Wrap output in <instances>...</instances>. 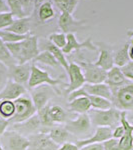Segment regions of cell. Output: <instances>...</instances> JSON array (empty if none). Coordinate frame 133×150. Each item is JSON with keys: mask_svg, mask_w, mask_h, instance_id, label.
Here are the masks:
<instances>
[{"mask_svg": "<svg viewBox=\"0 0 133 150\" xmlns=\"http://www.w3.org/2000/svg\"><path fill=\"white\" fill-rule=\"evenodd\" d=\"M37 36L29 35L26 39L19 42L5 43L6 47L10 51L12 56L16 60L17 64H24L33 61L34 58L39 54V45H38Z\"/></svg>", "mask_w": 133, "mask_h": 150, "instance_id": "obj_1", "label": "cell"}, {"mask_svg": "<svg viewBox=\"0 0 133 150\" xmlns=\"http://www.w3.org/2000/svg\"><path fill=\"white\" fill-rule=\"evenodd\" d=\"M91 123L97 127H116L120 124L121 111L115 107L107 110L90 109L88 112Z\"/></svg>", "mask_w": 133, "mask_h": 150, "instance_id": "obj_2", "label": "cell"}, {"mask_svg": "<svg viewBox=\"0 0 133 150\" xmlns=\"http://www.w3.org/2000/svg\"><path fill=\"white\" fill-rule=\"evenodd\" d=\"M14 104H15V113L12 116V118L9 119V121L12 124L25 121L31 116L37 113V109H36L32 99L26 94L14 100Z\"/></svg>", "mask_w": 133, "mask_h": 150, "instance_id": "obj_3", "label": "cell"}, {"mask_svg": "<svg viewBox=\"0 0 133 150\" xmlns=\"http://www.w3.org/2000/svg\"><path fill=\"white\" fill-rule=\"evenodd\" d=\"M112 104L120 111L133 110V83H127L119 88L111 89Z\"/></svg>", "mask_w": 133, "mask_h": 150, "instance_id": "obj_4", "label": "cell"}, {"mask_svg": "<svg viewBox=\"0 0 133 150\" xmlns=\"http://www.w3.org/2000/svg\"><path fill=\"white\" fill-rule=\"evenodd\" d=\"M62 83H63V82L61 80L52 78L48 72L40 69L38 66H36V64L34 62H32V65H31V75H30V79H29V82H28V87L30 89L34 88V87H37L39 85L47 84V85L52 86L58 92V94H60V91L57 89V86Z\"/></svg>", "mask_w": 133, "mask_h": 150, "instance_id": "obj_5", "label": "cell"}, {"mask_svg": "<svg viewBox=\"0 0 133 150\" xmlns=\"http://www.w3.org/2000/svg\"><path fill=\"white\" fill-rule=\"evenodd\" d=\"M79 66L82 69L86 83H105L106 78H107L106 70L100 68L95 63L89 61H79Z\"/></svg>", "mask_w": 133, "mask_h": 150, "instance_id": "obj_6", "label": "cell"}, {"mask_svg": "<svg viewBox=\"0 0 133 150\" xmlns=\"http://www.w3.org/2000/svg\"><path fill=\"white\" fill-rule=\"evenodd\" d=\"M30 92V97L32 99L37 111L40 110L41 108L45 107L48 104V101L51 99L54 94H58V92L52 86L47 85V84L31 88Z\"/></svg>", "mask_w": 133, "mask_h": 150, "instance_id": "obj_7", "label": "cell"}, {"mask_svg": "<svg viewBox=\"0 0 133 150\" xmlns=\"http://www.w3.org/2000/svg\"><path fill=\"white\" fill-rule=\"evenodd\" d=\"M91 119L88 113L85 114H79L76 119L68 120L65 122V128L68 130V132L74 136H81L85 135L89 132L91 128Z\"/></svg>", "mask_w": 133, "mask_h": 150, "instance_id": "obj_8", "label": "cell"}, {"mask_svg": "<svg viewBox=\"0 0 133 150\" xmlns=\"http://www.w3.org/2000/svg\"><path fill=\"white\" fill-rule=\"evenodd\" d=\"M13 130L19 132L20 134H22L26 137H29L31 135L39 132H47L43 128L42 124H41L39 116H38L37 113L33 116H31L29 119L25 120V121L13 124Z\"/></svg>", "mask_w": 133, "mask_h": 150, "instance_id": "obj_9", "label": "cell"}, {"mask_svg": "<svg viewBox=\"0 0 133 150\" xmlns=\"http://www.w3.org/2000/svg\"><path fill=\"white\" fill-rule=\"evenodd\" d=\"M67 74H68L69 77V84H67L66 86L67 94L81 88L86 83L85 77L83 75L81 67L79 66V64L75 63V62L69 63V69L67 71Z\"/></svg>", "mask_w": 133, "mask_h": 150, "instance_id": "obj_10", "label": "cell"}, {"mask_svg": "<svg viewBox=\"0 0 133 150\" xmlns=\"http://www.w3.org/2000/svg\"><path fill=\"white\" fill-rule=\"evenodd\" d=\"M87 20H77L72 14L61 13L58 18V27L65 34L75 33L77 30L85 27Z\"/></svg>", "mask_w": 133, "mask_h": 150, "instance_id": "obj_11", "label": "cell"}, {"mask_svg": "<svg viewBox=\"0 0 133 150\" xmlns=\"http://www.w3.org/2000/svg\"><path fill=\"white\" fill-rule=\"evenodd\" d=\"M31 65H32V62L31 63L27 62L24 64H15L9 67L8 70L10 79L23 86L28 85L31 75Z\"/></svg>", "mask_w": 133, "mask_h": 150, "instance_id": "obj_12", "label": "cell"}, {"mask_svg": "<svg viewBox=\"0 0 133 150\" xmlns=\"http://www.w3.org/2000/svg\"><path fill=\"white\" fill-rule=\"evenodd\" d=\"M30 146L27 150H57L59 146L50 139L47 132H39L28 137Z\"/></svg>", "mask_w": 133, "mask_h": 150, "instance_id": "obj_13", "label": "cell"}, {"mask_svg": "<svg viewBox=\"0 0 133 150\" xmlns=\"http://www.w3.org/2000/svg\"><path fill=\"white\" fill-rule=\"evenodd\" d=\"M67 43H66V46H65L62 51H63L64 54H70L73 51H76V50H81L83 48L85 49H89V50H92V51H96L98 49L96 47L95 43L92 42V38L88 37L86 40L82 41V42H78L77 40L75 33H69L67 34Z\"/></svg>", "mask_w": 133, "mask_h": 150, "instance_id": "obj_14", "label": "cell"}, {"mask_svg": "<svg viewBox=\"0 0 133 150\" xmlns=\"http://www.w3.org/2000/svg\"><path fill=\"white\" fill-rule=\"evenodd\" d=\"M96 45H99V56L95 64L100 68L108 71L114 66V55L112 48L103 42H97Z\"/></svg>", "mask_w": 133, "mask_h": 150, "instance_id": "obj_15", "label": "cell"}, {"mask_svg": "<svg viewBox=\"0 0 133 150\" xmlns=\"http://www.w3.org/2000/svg\"><path fill=\"white\" fill-rule=\"evenodd\" d=\"M120 124L124 127V135L119 139L120 150H132L133 149V124L127 119V112L121 111Z\"/></svg>", "mask_w": 133, "mask_h": 150, "instance_id": "obj_16", "label": "cell"}, {"mask_svg": "<svg viewBox=\"0 0 133 150\" xmlns=\"http://www.w3.org/2000/svg\"><path fill=\"white\" fill-rule=\"evenodd\" d=\"M113 135V128L111 127H97L96 132L94 133L92 136H90L89 138L86 139H81L77 140L76 145L78 148L85 146L88 144H93V143H103L106 140H109L112 138Z\"/></svg>", "mask_w": 133, "mask_h": 150, "instance_id": "obj_17", "label": "cell"}, {"mask_svg": "<svg viewBox=\"0 0 133 150\" xmlns=\"http://www.w3.org/2000/svg\"><path fill=\"white\" fill-rule=\"evenodd\" d=\"M4 136L7 138V144L10 150H27L30 146V140L28 137L15 130L5 132Z\"/></svg>", "mask_w": 133, "mask_h": 150, "instance_id": "obj_18", "label": "cell"}, {"mask_svg": "<svg viewBox=\"0 0 133 150\" xmlns=\"http://www.w3.org/2000/svg\"><path fill=\"white\" fill-rule=\"evenodd\" d=\"M26 94L25 86L16 83L13 80L9 79L3 90L0 92V100H11L14 101L19 97Z\"/></svg>", "mask_w": 133, "mask_h": 150, "instance_id": "obj_19", "label": "cell"}, {"mask_svg": "<svg viewBox=\"0 0 133 150\" xmlns=\"http://www.w3.org/2000/svg\"><path fill=\"white\" fill-rule=\"evenodd\" d=\"M105 83L111 89H115L129 83V80L126 79V77L122 73L121 68L114 65L112 68L107 71V78H106Z\"/></svg>", "mask_w": 133, "mask_h": 150, "instance_id": "obj_20", "label": "cell"}, {"mask_svg": "<svg viewBox=\"0 0 133 150\" xmlns=\"http://www.w3.org/2000/svg\"><path fill=\"white\" fill-rule=\"evenodd\" d=\"M82 87H83L84 90L86 91L88 95L100 96V97H104L112 101V91H111V88L106 83H85Z\"/></svg>", "mask_w": 133, "mask_h": 150, "instance_id": "obj_21", "label": "cell"}, {"mask_svg": "<svg viewBox=\"0 0 133 150\" xmlns=\"http://www.w3.org/2000/svg\"><path fill=\"white\" fill-rule=\"evenodd\" d=\"M47 134L49 135L50 139L52 140L54 143H56L58 146H61L62 144L68 142L70 139V133L68 130L65 128V126H52L51 128L47 130Z\"/></svg>", "mask_w": 133, "mask_h": 150, "instance_id": "obj_22", "label": "cell"}, {"mask_svg": "<svg viewBox=\"0 0 133 150\" xmlns=\"http://www.w3.org/2000/svg\"><path fill=\"white\" fill-rule=\"evenodd\" d=\"M6 30L11 31V32H14L19 35L31 34V17L28 16V17L15 19L14 22L8 28H6Z\"/></svg>", "mask_w": 133, "mask_h": 150, "instance_id": "obj_23", "label": "cell"}, {"mask_svg": "<svg viewBox=\"0 0 133 150\" xmlns=\"http://www.w3.org/2000/svg\"><path fill=\"white\" fill-rule=\"evenodd\" d=\"M68 106L70 110L78 113V114H85V113H88L89 110L91 109L90 101L87 96H81V97H77L69 101Z\"/></svg>", "mask_w": 133, "mask_h": 150, "instance_id": "obj_24", "label": "cell"}, {"mask_svg": "<svg viewBox=\"0 0 133 150\" xmlns=\"http://www.w3.org/2000/svg\"><path fill=\"white\" fill-rule=\"evenodd\" d=\"M36 10H37L38 20L41 21V22H46V21L50 20L55 16V11L51 1L43 2Z\"/></svg>", "mask_w": 133, "mask_h": 150, "instance_id": "obj_25", "label": "cell"}, {"mask_svg": "<svg viewBox=\"0 0 133 150\" xmlns=\"http://www.w3.org/2000/svg\"><path fill=\"white\" fill-rule=\"evenodd\" d=\"M129 48L130 44L128 42L125 43L123 46L114 54V65L121 68L125 64H127L130 61L129 56Z\"/></svg>", "mask_w": 133, "mask_h": 150, "instance_id": "obj_26", "label": "cell"}, {"mask_svg": "<svg viewBox=\"0 0 133 150\" xmlns=\"http://www.w3.org/2000/svg\"><path fill=\"white\" fill-rule=\"evenodd\" d=\"M87 97H88L89 101H90L91 108H92V109L107 110V109H110L111 107H113L112 101L109 100V99L100 97V96L88 95V94H87Z\"/></svg>", "mask_w": 133, "mask_h": 150, "instance_id": "obj_27", "label": "cell"}, {"mask_svg": "<svg viewBox=\"0 0 133 150\" xmlns=\"http://www.w3.org/2000/svg\"><path fill=\"white\" fill-rule=\"evenodd\" d=\"M48 112H49V116L51 118L52 122L54 124L56 123H63L66 122L67 120V113L61 106L59 105H49L48 108Z\"/></svg>", "mask_w": 133, "mask_h": 150, "instance_id": "obj_28", "label": "cell"}, {"mask_svg": "<svg viewBox=\"0 0 133 150\" xmlns=\"http://www.w3.org/2000/svg\"><path fill=\"white\" fill-rule=\"evenodd\" d=\"M61 13L73 14L80 0H51Z\"/></svg>", "mask_w": 133, "mask_h": 150, "instance_id": "obj_29", "label": "cell"}, {"mask_svg": "<svg viewBox=\"0 0 133 150\" xmlns=\"http://www.w3.org/2000/svg\"><path fill=\"white\" fill-rule=\"evenodd\" d=\"M47 50L52 53L53 56L55 57V59L57 60V62L60 64V66H61L67 73V71H68V69H69V62L67 61L66 57H65V54L63 53V51H62V49H60V48L56 47L55 45L49 43V44H48Z\"/></svg>", "mask_w": 133, "mask_h": 150, "instance_id": "obj_30", "label": "cell"}, {"mask_svg": "<svg viewBox=\"0 0 133 150\" xmlns=\"http://www.w3.org/2000/svg\"><path fill=\"white\" fill-rule=\"evenodd\" d=\"M32 62H40V63H43L45 65H48V66H51V67H54V68H57L59 66V63L57 62V60L55 59V57L53 56V54L50 51L48 50H44L42 52H39V54L37 55L34 60Z\"/></svg>", "mask_w": 133, "mask_h": 150, "instance_id": "obj_31", "label": "cell"}, {"mask_svg": "<svg viewBox=\"0 0 133 150\" xmlns=\"http://www.w3.org/2000/svg\"><path fill=\"white\" fill-rule=\"evenodd\" d=\"M6 2L9 8V12L13 15V17L15 19L28 17V16H26L24 7L20 2V0H6Z\"/></svg>", "mask_w": 133, "mask_h": 150, "instance_id": "obj_32", "label": "cell"}, {"mask_svg": "<svg viewBox=\"0 0 133 150\" xmlns=\"http://www.w3.org/2000/svg\"><path fill=\"white\" fill-rule=\"evenodd\" d=\"M0 62L3 63L8 68L17 64L16 60L14 59V57L12 56L10 51L8 50V48L6 47L5 43L2 42V41H0Z\"/></svg>", "mask_w": 133, "mask_h": 150, "instance_id": "obj_33", "label": "cell"}, {"mask_svg": "<svg viewBox=\"0 0 133 150\" xmlns=\"http://www.w3.org/2000/svg\"><path fill=\"white\" fill-rule=\"evenodd\" d=\"M15 113V104L11 100H0V116L10 119Z\"/></svg>", "mask_w": 133, "mask_h": 150, "instance_id": "obj_34", "label": "cell"}, {"mask_svg": "<svg viewBox=\"0 0 133 150\" xmlns=\"http://www.w3.org/2000/svg\"><path fill=\"white\" fill-rule=\"evenodd\" d=\"M29 35H19L16 34L14 32H11V31H8L6 29L4 30H0V39H1L2 42L4 43H14V42H19V41H22L24 39L28 37Z\"/></svg>", "mask_w": 133, "mask_h": 150, "instance_id": "obj_35", "label": "cell"}, {"mask_svg": "<svg viewBox=\"0 0 133 150\" xmlns=\"http://www.w3.org/2000/svg\"><path fill=\"white\" fill-rule=\"evenodd\" d=\"M48 40L51 44L55 45L60 49H63L66 46L67 36L63 32H53L48 36Z\"/></svg>", "mask_w": 133, "mask_h": 150, "instance_id": "obj_36", "label": "cell"}, {"mask_svg": "<svg viewBox=\"0 0 133 150\" xmlns=\"http://www.w3.org/2000/svg\"><path fill=\"white\" fill-rule=\"evenodd\" d=\"M48 108H49V105L47 104L45 107L41 108L40 110L37 111V114H38V116H39V119H40L41 124H42L43 128H44L46 131H47L48 129H49V128H51L52 126H54V125H55L54 123L52 122L51 118H50V116H49Z\"/></svg>", "mask_w": 133, "mask_h": 150, "instance_id": "obj_37", "label": "cell"}, {"mask_svg": "<svg viewBox=\"0 0 133 150\" xmlns=\"http://www.w3.org/2000/svg\"><path fill=\"white\" fill-rule=\"evenodd\" d=\"M15 18L10 12H3L0 13V30H4V29L8 28L12 23L14 22Z\"/></svg>", "mask_w": 133, "mask_h": 150, "instance_id": "obj_38", "label": "cell"}, {"mask_svg": "<svg viewBox=\"0 0 133 150\" xmlns=\"http://www.w3.org/2000/svg\"><path fill=\"white\" fill-rule=\"evenodd\" d=\"M9 79L10 77H9L8 67H6L3 63L0 62V92L3 90Z\"/></svg>", "mask_w": 133, "mask_h": 150, "instance_id": "obj_39", "label": "cell"}, {"mask_svg": "<svg viewBox=\"0 0 133 150\" xmlns=\"http://www.w3.org/2000/svg\"><path fill=\"white\" fill-rule=\"evenodd\" d=\"M121 71L129 81H133V61L130 60L127 64L121 67Z\"/></svg>", "mask_w": 133, "mask_h": 150, "instance_id": "obj_40", "label": "cell"}, {"mask_svg": "<svg viewBox=\"0 0 133 150\" xmlns=\"http://www.w3.org/2000/svg\"><path fill=\"white\" fill-rule=\"evenodd\" d=\"M104 150H120L119 149V140L115 138H111L103 142Z\"/></svg>", "mask_w": 133, "mask_h": 150, "instance_id": "obj_41", "label": "cell"}, {"mask_svg": "<svg viewBox=\"0 0 133 150\" xmlns=\"http://www.w3.org/2000/svg\"><path fill=\"white\" fill-rule=\"evenodd\" d=\"M124 127L122 126L121 124L118 125V126H116L114 129H113V135H112V138H115V139H118L119 140L121 137L124 135Z\"/></svg>", "mask_w": 133, "mask_h": 150, "instance_id": "obj_42", "label": "cell"}, {"mask_svg": "<svg viewBox=\"0 0 133 150\" xmlns=\"http://www.w3.org/2000/svg\"><path fill=\"white\" fill-rule=\"evenodd\" d=\"M9 124H10V121L8 119L0 117V136L4 135V133L6 132V129L8 128Z\"/></svg>", "mask_w": 133, "mask_h": 150, "instance_id": "obj_43", "label": "cell"}, {"mask_svg": "<svg viewBox=\"0 0 133 150\" xmlns=\"http://www.w3.org/2000/svg\"><path fill=\"white\" fill-rule=\"evenodd\" d=\"M79 150H104L102 143H93V144H88L85 146L79 148Z\"/></svg>", "mask_w": 133, "mask_h": 150, "instance_id": "obj_44", "label": "cell"}, {"mask_svg": "<svg viewBox=\"0 0 133 150\" xmlns=\"http://www.w3.org/2000/svg\"><path fill=\"white\" fill-rule=\"evenodd\" d=\"M57 150H79L75 143H71V142H66V143L62 144L61 146H59V148Z\"/></svg>", "mask_w": 133, "mask_h": 150, "instance_id": "obj_45", "label": "cell"}, {"mask_svg": "<svg viewBox=\"0 0 133 150\" xmlns=\"http://www.w3.org/2000/svg\"><path fill=\"white\" fill-rule=\"evenodd\" d=\"M3 12H9V8L6 0H0V13H3Z\"/></svg>", "mask_w": 133, "mask_h": 150, "instance_id": "obj_46", "label": "cell"}, {"mask_svg": "<svg viewBox=\"0 0 133 150\" xmlns=\"http://www.w3.org/2000/svg\"><path fill=\"white\" fill-rule=\"evenodd\" d=\"M129 56H130V60L133 61V45H131L129 48Z\"/></svg>", "mask_w": 133, "mask_h": 150, "instance_id": "obj_47", "label": "cell"}, {"mask_svg": "<svg viewBox=\"0 0 133 150\" xmlns=\"http://www.w3.org/2000/svg\"><path fill=\"white\" fill-rule=\"evenodd\" d=\"M127 36H129V37H132V36H133V29H132V30H128L127 31Z\"/></svg>", "mask_w": 133, "mask_h": 150, "instance_id": "obj_48", "label": "cell"}, {"mask_svg": "<svg viewBox=\"0 0 133 150\" xmlns=\"http://www.w3.org/2000/svg\"><path fill=\"white\" fill-rule=\"evenodd\" d=\"M0 150H4V149H3V147H2V145H1V143H0Z\"/></svg>", "mask_w": 133, "mask_h": 150, "instance_id": "obj_49", "label": "cell"}, {"mask_svg": "<svg viewBox=\"0 0 133 150\" xmlns=\"http://www.w3.org/2000/svg\"><path fill=\"white\" fill-rule=\"evenodd\" d=\"M131 45H133V36H132V40H131Z\"/></svg>", "mask_w": 133, "mask_h": 150, "instance_id": "obj_50", "label": "cell"}, {"mask_svg": "<svg viewBox=\"0 0 133 150\" xmlns=\"http://www.w3.org/2000/svg\"><path fill=\"white\" fill-rule=\"evenodd\" d=\"M0 41H1V39H0Z\"/></svg>", "mask_w": 133, "mask_h": 150, "instance_id": "obj_51", "label": "cell"}, {"mask_svg": "<svg viewBox=\"0 0 133 150\" xmlns=\"http://www.w3.org/2000/svg\"><path fill=\"white\" fill-rule=\"evenodd\" d=\"M0 117H1V116H0Z\"/></svg>", "mask_w": 133, "mask_h": 150, "instance_id": "obj_52", "label": "cell"}]
</instances>
